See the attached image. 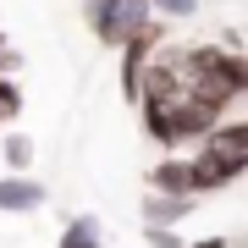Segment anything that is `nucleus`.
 <instances>
[{
    "instance_id": "1",
    "label": "nucleus",
    "mask_w": 248,
    "mask_h": 248,
    "mask_svg": "<svg viewBox=\"0 0 248 248\" xmlns=\"http://www.w3.org/2000/svg\"><path fill=\"white\" fill-rule=\"evenodd\" d=\"M83 22H89V33L99 45L110 50H127L143 28H155V6L149 0H83Z\"/></svg>"
},
{
    "instance_id": "2",
    "label": "nucleus",
    "mask_w": 248,
    "mask_h": 248,
    "mask_svg": "<svg viewBox=\"0 0 248 248\" xmlns=\"http://www.w3.org/2000/svg\"><path fill=\"white\" fill-rule=\"evenodd\" d=\"M215 127H221V122H215L210 110H199L193 99H177V105H143V133H149L166 155H177L182 143H204Z\"/></svg>"
},
{
    "instance_id": "3",
    "label": "nucleus",
    "mask_w": 248,
    "mask_h": 248,
    "mask_svg": "<svg viewBox=\"0 0 248 248\" xmlns=\"http://www.w3.org/2000/svg\"><path fill=\"white\" fill-rule=\"evenodd\" d=\"M243 177H248V160H243V155H226V149H210V143H199V155H193L199 199H204V193H221V187L243 182Z\"/></svg>"
},
{
    "instance_id": "4",
    "label": "nucleus",
    "mask_w": 248,
    "mask_h": 248,
    "mask_svg": "<svg viewBox=\"0 0 248 248\" xmlns=\"http://www.w3.org/2000/svg\"><path fill=\"white\" fill-rule=\"evenodd\" d=\"M45 182L39 177H22V171H6L0 177V215H33V210H45Z\"/></svg>"
},
{
    "instance_id": "5",
    "label": "nucleus",
    "mask_w": 248,
    "mask_h": 248,
    "mask_svg": "<svg viewBox=\"0 0 248 248\" xmlns=\"http://www.w3.org/2000/svg\"><path fill=\"white\" fill-rule=\"evenodd\" d=\"M149 193H193L199 199L193 160H187V155H160L155 166H149Z\"/></svg>"
},
{
    "instance_id": "6",
    "label": "nucleus",
    "mask_w": 248,
    "mask_h": 248,
    "mask_svg": "<svg viewBox=\"0 0 248 248\" xmlns=\"http://www.w3.org/2000/svg\"><path fill=\"white\" fill-rule=\"evenodd\" d=\"M199 210L193 193H143V226H182Z\"/></svg>"
},
{
    "instance_id": "7",
    "label": "nucleus",
    "mask_w": 248,
    "mask_h": 248,
    "mask_svg": "<svg viewBox=\"0 0 248 248\" xmlns=\"http://www.w3.org/2000/svg\"><path fill=\"white\" fill-rule=\"evenodd\" d=\"M33 160H39V143L28 138V133L11 127V133L0 138V166H6V171H22V177H28V166H33Z\"/></svg>"
},
{
    "instance_id": "8",
    "label": "nucleus",
    "mask_w": 248,
    "mask_h": 248,
    "mask_svg": "<svg viewBox=\"0 0 248 248\" xmlns=\"http://www.w3.org/2000/svg\"><path fill=\"white\" fill-rule=\"evenodd\" d=\"M55 248H105L99 221H94V215H72V221L61 226V243H55Z\"/></svg>"
},
{
    "instance_id": "9",
    "label": "nucleus",
    "mask_w": 248,
    "mask_h": 248,
    "mask_svg": "<svg viewBox=\"0 0 248 248\" xmlns=\"http://www.w3.org/2000/svg\"><path fill=\"white\" fill-rule=\"evenodd\" d=\"M149 6H155L160 22H187V17H199V0H149Z\"/></svg>"
},
{
    "instance_id": "10",
    "label": "nucleus",
    "mask_w": 248,
    "mask_h": 248,
    "mask_svg": "<svg viewBox=\"0 0 248 248\" xmlns=\"http://www.w3.org/2000/svg\"><path fill=\"white\" fill-rule=\"evenodd\" d=\"M17 116H22V83L0 78V122H17Z\"/></svg>"
},
{
    "instance_id": "11",
    "label": "nucleus",
    "mask_w": 248,
    "mask_h": 248,
    "mask_svg": "<svg viewBox=\"0 0 248 248\" xmlns=\"http://www.w3.org/2000/svg\"><path fill=\"white\" fill-rule=\"evenodd\" d=\"M143 243H149V248H193L177 226H143Z\"/></svg>"
},
{
    "instance_id": "12",
    "label": "nucleus",
    "mask_w": 248,
    "mask_h": 248,
    "mask_svg": "<svg viewBox=\"0 0 248 248\" xmlns=\"http://www.w3.org/2000/svg\"><path fill=\"white\" fill-rule=\"evenodd\" d=\"M193 248H243V243H237V237H199Z\"/></svg>"
}]
</instances>
